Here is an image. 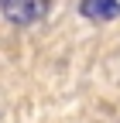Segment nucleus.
<instances>
[{"label":"nucleus","instance_id":"nucleus-2","mask_svg":"<svg viewBox=\"0 0 120 123\" xmlns=\"http://www.w3.org/2000/svg\"><path fill=\"white\" fill-rule=\"evenodd\" d=\"M82 17L89 21H113L117 14H120V4L117 0H82Z\"/></svg>","mask_w":120,"mask_h":123},{"label":"nucleus","instance_id":"nucleus-1","mask_svg":"<svg viewBox=\"0 0 120 123\" xmlns=\"http://www.w3.org/2000/svg\"><path fill=\"white\" fill-rule=\"evenodd\" d=\"M52 0H0L4 7V17L14 24H38L45 14H48Z\"/></svg>","mask_w":120,"mask_h":123}]
</instances>
